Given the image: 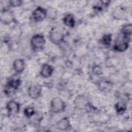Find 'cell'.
Listing matches in <instances>:
<instances>
[{"instance_id": "ffe728a7", "label": "cell", "mask_w": 132, "mask_h": 132, "mask_svg": "<svg viewBox=\"0 0 132 132\" xmlns=\"http://www.w3.org/2000/svg\"><path fill=\"white\" fill-rule=\"evenodd\" d=\"M22 4V1L19 0H13L9 1V5L12 7H18Z\"/></svg>"}, {"instance_id": "8fae6325", "label": "cell", "mask_w": 132, "mask_h": 132, "mask_svg": "<svg viewBox=\"0 0 132 132\" xmlns=\"http://www.w3.org/2000/svg\"><path fill=\"white\" fill-rule=\"evenodd\" d=\"M13 68L17 73H21L25 68V63L21 59H16L13 62Z\"/></svg>"}, {"instance_id": "ba28073f", "label": "cell", "mask_w": 132, "mask_h": 132, "mask_svg": "<svg viewBox=\"0 0 132 132\" xmlns=\"http://www.w3.org/2000/svg\"><path fill=\"white\" fill-rule=\"evenodd\" d=\"M75 105L79 109H84L87 107L88 102L87 99L82 95L78 96L74 101Z\"/></svg>"}, {"instance_id": "5bb4252c", "label": "cell", "mask_w": 132, "mask_h": 132, "mask_svg": "<svg viewBox=\"0 0 132 132\" xmlns=\"http://www.w3.org/2000/svg\"><path fill=\"white\" fill-rule=\"evenodd\" d=\"M99 89L102 91H106L107 90H109L111 87V84L110 82L103 80L101 81L98 84Z\"/></svg>"}, {"instance_id": "8992f818", "label": "cell", "mask_w": 132, "mask_h": 132, "mask_svg": "<svg viewBox=\"0 0 132 132\" xmlns=\"http://www.w3.org/2000/svg\"><path fill=\"white\" fill-rule=\"evenodd\" d=\"M32 16L35 21H41L46 18V10L42 7H38L33 11Z\"/></svg>"}, {"instance_id": "3957f363", "label": "cell", "mask_w": 132, "mask_h": 132, "mask_svg": "<svg viewBox=\"0 0 132 132\" xmlns=\"http://www.w3.org/2000/svg\"><path fill=\"white\" fill-rule=\"evenodd\" d=\"M45 43L44 37L40 35L34 36L31 40V44L34 49L41 48Z\"/></svg>"}, {"instance_id": "9c48e42d", "label": "cell", "mask_w": 132, "mask_h": 132, "mask_svg": "<svg viewBox=\"0 0 132 132\" xmlns=\"http://www.w3.org/2000/svg\"><path fill=\"white\" fill-rule=\"evenodd\" d=\"M53 72V69L52 66L48 64H44L41 70V75L44 77L47 78L51 76Z\"/></svg>"}, {"instance_id": "4fadbf2b", "label": "cell", "mask_w": 132, "mask_h": 132, "mask_svg": "<svg viewBox=\"0 0 132 132\" xmlns=\"http://www.w3.org/2000/svg\"><path fill=\"white\" fill-rule=\"evenodd\" d=\"M64 24L70 27H74L75 25V19L73 15L71 14H68L63 18Z\"/></svg>"}, {"instance_id": "5b68a950", "label": "cell", "mask_w": 132, "mask_h": 132, "mask_svg": "<svg viewBox=\"0 0 132 132\" xmlns=\"http://www.w3.org/2000/svg\"><path fill=\"white\" fill-rule=\"evenodd\" d=\"M42 88L40 85H34L30 86L28 88V95L34 99H37L41 94Z\"/></svg>"}, {"instance_id": "7a4b0ae2", "label": "cell", "mask_w": 132, "mask_h": 132, "mask_svg": "<svg viewBox=\"0 0 132 132\" xmlns=\"http://www.w3.org/2000/svg\"><path fill=\"white\" fill-rule=\"evenodd\" d=\"M21 84V81L19 79H11L7 83L5 89V92L7 95L13 94Z\"/></svg>"}, {"instance_id": "277c9868", "label": "cell", "mask_w": 132, "mask_h": 132, "mask_svg": "<svg viewBox=\"0 0 132 132\" xmlns=\"http://www.w3.org/2000/svg\"><path fill=\"white\" fill-rule=\"evenodd\" d=\"M51 40L55 44L61 43L63 40V34L62 32L57 28L53 29L50 35Z\"/></svg>"}, {"instance_id": "6da1fadb", "label": "cell", "mask_w": 132, "mask_h": 132, "mask_svg": "<svg viewBox=\"0 0 132 132\" xmlns=\"http://www.w3.org/2000/svg\"><path fill=\"white\" fill-rule=\"evenodd\" d=\"M51 110L54 113L62 111L65 108V104L59 97H56L53 98L51 102Z\"/></svg>"}, {"instance_id": "ac0fdd59", "label": "cell", "mask_w": 132, "mask_h": 132, "mask_svg": "<svg viewBox=\"0 0 132 132\" xmlns=\"http://www.w3.org/2000/svg\"><path fill=\"white\" fill-rule=\"evenodd\" d=\"M112 38H111V35L110 34H106L105 35L102 39V42L103 44L104 45H109L111 43Z\"/></svg>"}, {"instance_id": "30bf717a", "label": "cell", "mask_w": 132, "mask_h": 132, "mask_svg": "<svg viewBox=\"0 0 132 132\" xmlns=\"http://www.w3.org/2000/svg\"><path fill=\"white\" fill-rule=\"evenodd\" d=\"M114 49L119 52H124L128 47V42L122 39L121 41L118 40L114 44Z\"/></svg>"}, {"instance_id": "d6986e66", "label": "cell", "mask_w": 132, "mask_h": 132, "mask_svg": "<svg viewBox=\"0 0 132 132\" xmlns=\"http://www.w3.org/2000/svg\"><path fill=\"white\" fill-rule=\"evenodd\" d=\"M24 112L27 117L29 118L34 114L35 111L32 107H27L24 109Z\"/></svg>"}, {"instance_id": "9a60e30c", "label": "cell", "mask_w": 132, "mask_h": 132, "mask_svg": "<svg viewBox=\"0 0 132 132\" xmlns=\"http://www.w3.org/2000/svg\"><path fill=\"white\" fill-rule=\"evenodd\" d=\"M1 19L5 23H9L12 20V14L8 11H4L2 12Z\"/></svg>"}, {"instance_id": "e0dca14e", "label": "cell", "mask_w": 132, "mask_h": 132, "mask_svg": "<svg viewBox=\"0 0 132 132\" xmlns=\"http://www.w3.org/2000/svg\"><path fill=\"white\" fill-rule=\"evenodd\" d=\"M131 31H132V28H131V24L125 25L123 27L122 30V34L126 35H131Z\"/></svg>"}, {"instance_id": "52a82bcc", "label": "cell", "mask_w": 132, "mask_h": 132, "mask_svg": "<svg viewBox=\"0 0 132 132\" xmlns=\"http://www.w3.org/2000/svg\"><path fill=\"white\" fill-rule=\"evenodd\" d=\"M7 109L10 114H15L20 110V104L14 100L10 101L7 104Z\"/></svg>"}, {"instance_id": "7c38bea8", "label": "cell", "mask_w": 132, "mask_h": 132, "mask_svg": "<svg viewBox=\"0 0 132 132\" xmlns=\"http://www.w3.org/2000/svg\"><path fill=\"white\" fill-rule=\"evenodd\" d=\"M70 126V123L69 120L67 118H64L60 120L58 124L57 127L60 130H64L69 128Z\"/></svg>"}, {"instance_id": "2e32d148", "label": "cell", "mask_w": 132, "mask_h": 132, "mask_svg": "<svg viewBox=\"0 0 132 132\" xmlns=\"http://www.w3.org/2000/svg\"><path fill=\"white\" fill-rule=\"evenodd\" d=\"M115 109L119 114L123 113L126 110V106L123 102H118L115 105Z\"/></svg>"}]
</instances>
